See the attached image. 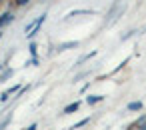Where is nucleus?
<instances>
[{
    "instance_id": "nucleus-1",
    "label": "nucleus",
    "mask_w": 146,
    "mask_h": 130,
    "mask_svg": "<svg viewBox=\"0 0 146 130\" xmlns=\"http://www.w3.org/2000/svg\"><path fill=\"white\" fill-rule=\"evenodd\" d=\"M44 20H46V14H40L38 18H34V20H30V22H28V24L24 26V32H26V34H30V32H32V30H34L36 26H40V24H42Z\"/></svg>"
},
{
    "instance_id": "nucleus-2",
    "label": "nucleus",
    "mask_w": 146,
    "mask_h": 130,
    "mask_svg": "<svg viewBox=\"0 0 146 130\" xmlns=\"http://www.w3.org/2000/svg\"><path fill=\"white\" fill-rule=\"evenodd\" d=\"M78 40H70V42H60L58 46H56V50L58 52H62V50H72V48H78Z\"/></svg>"
},
{
    "instance_id": "nucleus-3",
    "label": "nucleus",
    "mask_w": 146,
    "mask_h": 130,
    "mask_svg": "<svg viewBox=\"0 0 146 130\" xmlns=\"http://www.w3.org/2000/svg\"><path fill=\"white\" fill-rule=\"evenodd\" d=\"M12 20H14V14H12V12H4L2 16H0V28H4V26L10 24Z\"/></svg>"
},
{
    "instance_id": "nucleus-4",
    "label": "nucleus",
    "mask_w": 146,
    "mask_h": 130,
    "mask_svg": "<svg viewBox=\"0 0 146 130\" xmlns=\"http://www.w3.org/2000/svg\"><path fill=\"white\" fill-rule=\"evenodd\" d=\"M80 14H96V10H90V8H84V10H72L66 14V18H72V16H80Z\"/></svg>"
},
{
    "instance_id": "nucleus-5",
    "label": "nucleus",
    "mask_w": 146,
    "mask_h": 130,
    "mask_svg": "<svg viewBox=\"0 0 146 130\" xmlns=\"http://www.w3.org/2000/svg\"><path fill=\"white\" fill-rule=\"evenodd\" d=\"M80 108V102L76 100V102H70L68 106H64V110H62V114H72V112H76Z\"/></svg>"
},
{
    "instance_id": "nucleus-6",
    "label": "nucleus",
    "mask_w": 146,
    "mask_h": 130,
    "mask_svg": "<svg viewBox=\"0 0 146 130\" xmlns=\"http://www.w3.org/2000/svg\"><path fill=\"white\" fill-rule=\"evenodd\" d=\"M10 76H14V70H12V68H4V70H2V74H0V84L6 82Z\"/></svg>"
},
{
    "instance_id": "nucleus-7",
    "label": "nucleus",
    "mask_w": 146,
    "mask_h": 130,
    "mask_svg": "<svg viewBox=\"0 0 146 130\" xmlns=\"http://www.w3.org/2000/svg\"><path fill=\"white\" fill-rule=\"evenodd\" d=\"M100 100H104V96H100V94H92V96L86 98L88 104H96V102H100Z\"/></svg>"
},
{
    "instance_id": "nucleus-8",
    "label": "nucleus",
    "mask_w": 146,
    "mask_h": 130,
    "mask_svg": "<svg viewBox=\"0 0 146 130\" xmlns=\"http://www.w3.org/2000/svg\"><path fill=\"white\" fill-rule=\"evenodd\" d=\"M94 56H96V50H94V52H88V54H84V56H82V60H78L76 64L80 66L82 62H86V60H90V58H94Z\"/></svg>"
},
{
    "instance_id": "nucleus-9",
    "label": "nucleus",
    "mask_w": 146,
    "mask_h": 130,
    "mask_svg": "<svg viewBox=\"0 0 146 130\" xmlns=\"http://www.w3.org/2000/svg\"><path fill=\"white\" fill-rule=\"evenodd\" d=\"M128 110H142V102H130Z\"/></svg>"
},
{
    "instance_id": "nucleus-10",
    "label": "nucleus",
    "mask_w": 146,
    "mask_h": 130,
    "mask_svg": "<svg viewBox=\"0 0 146 130\" xmlns=\"http://www.w3.org/2000/svg\"><path fill=\"white\" fill-rule=\"evenodd\" d=\"M90 122V118H84V120H80V122H76V124H72L70 128H80V126H84V124H88Z\"/></svg>"
},
{
    "instance_id": "nucleus-11",
    "label": "nucleus",
    "mask_w": 146,
    "mask_h": 130,
    "mask_svg": "<svg viewBox=\"0 0 146 130\" xmlns=\"http://www.w3.org/2000/svg\"><path fill=\"white\" fill-rule=\"evenodd\" d=\"M8 124H10V116H8V118H4L2 122H0V130H6V126H8Z\"/></svg>"
},
{
    "instance_id": "nucleus-12",
    "label": "nucleus",
    "mask_w": 146,
    "mask_h": 130,
    "mask_svg": "<svg viewBox=\"0 0 146 130\" xmlns=\"http://www.w3.org/2000/svg\"><path fill=\"white\" fill-rule=\"evenodd\" d=\"M134 32H136V30H130V32H126V34L122 36V40H128V38H132V36H134Z\"/></svg>"
},
{
    "instance_id": "nucleus-13",
    "label": "nucleus",
    "mask_w": 146,
    "mask_h": 130,
    "mask_svg": "<svg viewBox=\"0 0 146 130\" xmlns=\"http://www.w3.org/2000/svg\"><path fill=\"white\" fill-rule=\"evenodd\" d=\"M36 48H38V46H36V44H34V42H32V44H30V48H28V50H30V54H32V56H36Z\"/></svg>"
},
{
    "instance_id": "nucleus-14",
    "label": "nucleus",
    "mask_w": 146,
    "mask_h": 130,
    "mask_svg": "<svg viewBox=\"0 0 146 130\" xmlns=\"http://www.w3.org/2000/svg\"><path fill=\"white\" fill-rule=\"evenodd\" d=\"M16 2V6H24V4H28V0H14Z\"/></svg>"
},
{
    "instance_id": "nucleus-15",
    "label": "nucleus",
    "mask_w": 146,
    "mask_h": 130,
    "mask_svg": "<svg viewBox=\"0 0 146 130\" xmlns=\"http://www.w3.org/2000/svg\"><path fill=\"white\" fill-rule=\"evenodd\" d=\"M36 128H38V124H30V126H28V128H24V130H36Z\"/></svg>"
},
{
    "instance_id": "nucleus-16",
    "label": "nucleus",
    "mask_w": 146,
    "mask_h": 130,
    "mask_svg": "<svg viewBox=\"0 0 146 130\" xmlns=\"http://www.w3.org/2000/svg\"><path fill=\"white\" fill-rule=\"evenodd\" d=\"M138 126H140V128H138V130H146V120H144V122H140V124H138Z\"/></svg>"
},
{
    "instance_id": "nucleus-17",
    "label": "nucleus",
    "mask_w": 146,
    "mask_h": 130,
    "mask_svg": "<svg viewBox=\"0 0 146 130\" xmlns=\"http://www.w3.org/2000/svg\"><path fill=\"white\" fill-rule=\"evenodd\" d=\"M0 38H2V32H0Z\"/></svg>"
}]
</instances>
